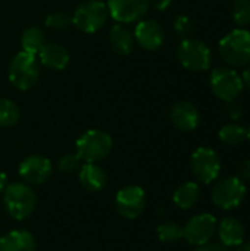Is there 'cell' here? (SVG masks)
<instances>
[{"instance_id":"cell-1","label":"cell","mask_w":250,"mask_h":251,"mask_svg":"<svg viewBox=\"0 0 250 251\" xmlns=\"http://www.w3.org/2000/svg\"><path fill=\"white\" fill-rule=\"evenodd\" d=\"M221 59L230 68H246L250 65V31L236 28L224 35L218 44Z\"/></svg>"},{"instance_id":"cell-2","label":"cell","mask_w":250,"mask_h":251,"mask_svg":"<svg viewBox=\"0 0 250 251\" xmlns=\"http://www.w3.org/2000/svg\"><path fill=\"white\" fill-rule=\"evenodd\" d=\"M3 204L13 219L22 221L32 215L37 206V197L28 184L12 182L3 191Z\"/></svg>"},{"instance_id":"cell-3","label":"cell","mask_w":250,"mask_h":251,"mask_svg":"<svg viewBox=\"0 0 250 251\" xmlns=\"http://www.w3.org/2000/svg\"><path fill=\"white\" fill-rule=\"evenodd\" d=\"M7 76L10 84L21 91L32 88L40 76V66L35 54L19 51L9 63Z\"/></svg>"},{"instance_id":"cell-4","label":"cell","mask_w":250,"mask_h":251,"mask_svg":"<svg viewBox=\"0 0 250 251\" xmlns=\"http://www.w3.org/2000/svg\"><path fill=\"white\" fill-rule=\"evenodd\" d=\"M113 146L111 135L102 129H88L77 140V154L85 163H97L108 157Z\"/></svg>"},{"instance_id":"cell-5","label":"cell","mask_w":250,"mask_h":251,"mask_svg":"<svg viewBox=\"0 0 250 251\" xmlns=\"http://www.w3.org/2000/svg\"><path fill=\"white\" fill-rule=\"evenodd\" d=\"M177 57L180 63L190 71L203 72L211 68L212 53L209 47L196 38H184L177 47Z\"/></svg>"},{"instance_id":"cell-6","label":"cell","mask_w":250,"mask_h":251,"mask_svg":"<svg viewBox=\"0 0 250 251\" xmlns=\"http://www.w3.org/2000/svg\"><path fill=\"white\" fill-rule=\"evenodd\" d=\"M242 75L230 66H218L211 72V90L225 103L234 101L243 91Z\"/></svg>"},{"instance_id":"cell-7","label":"cell","mask_w":250,"mask_h":251,"mask_svg":"<svg viewBox=\"0 0 250 251\" xmlns=\"http://www.w3.org/2000/svg\"><path fill=\"white\" fill-rule=\"evenodd\" d=\"M246 197V185L237 176H227L218 181L212 191V204L221 210H233L239 207Z\"/></svg>"},{"instance_id":"cell-8","label":"cell","mask_w":250,"mask_h":251,"mask_svg":"<svg viewBox=\"0 0 250 251\" xmlns=\"http://www.w3.org/2000/svg\"><path fill=\"white\" fill-rule=\"evenodd\" d=\"M108 6L100 0H85L72 13V24L83 32L99 31L108 19Z\"/></svg>"},{"instance_id":"cell-9","label":"cell","mask_w":250,"mask_h":251,"mask_svg":"<svg viewBox=\"0 0 250 251\" xmlns=\"http://www.w3.org/2000/svg\"><path fill=\"white\" fill-rule=\"evenodd\" d=\"M190 169L197 182L211 184L220 176L221 172L220 156L209 147H199L192 156Z\"/></svg>"},{"instance_id":"cell-10","label":"cell","mask_w":250,"mask_h":251,"mask_svg":"<svg viewBox=\"0 0 250 251\" xmlns=\"http://www.w3.org/2000/svg\"><path fill=\"white\" fill-rule=\"evenodd\" d=\"M218 221L211 213H200L193 216L183 228V238L192 246H203L212 241L217 234Z\"/></svg>"},{"instance_id":"cell-11","label":"cell","mask_w":250,"mask_h":251,"mask_svg":"<svg viewBox=\"0 0 250 251\" xmlns=\"http://www.w3.org/2000/svg\"><path fill=\"white\" fill-rule=\"evenodd\" d=\"M115 206L122 218L136 219L146 207V193L141 187L127 185L116 193Z\"/></svg>"},{"instance_id":"cell-12","label":"cell","mask_w":250,"mask_h":251,"mask_svg":"<svg viewBox=\"0 0 250 251\" xmlns=\"http://www.w3.org/2000/svg\"><path fill=\"white\" fill-rule=\"evenodd\" d=\"M109 15L119 24H133L144 18L150 0H108Z\"/></svg>"},{"instance_id":"cell-13","label":"cell","mask_w":250,"mask_h":251,"mask_svg":"<svg viewBox=\"0 0 250 251\" xmlns=\"http://www.w3.org/2000/svg\"><path fill=\"white\" fill-rule=\"evenodd\" d=\"M136 43L144 50L155 51L165 43V31L162 25L155 19H141L134 29Z\"/></svg>"},{"instance_id":"cell-14","label":"cell","mask_w":250,"mask_h":251,"mask_svg":"<svg viewBox=\"0 0 250 251\" xmlns=\"http://www.w3.org/2000/svg\"><path fill=\"white\" fill-rule=\"evenodd\" d=\"M19 175L27 184L41 185L52 175V163L44 156H38V154L28 156L19 165Z\"/></svg>"},{"instance_id":"cell-15","label":"cell","mask_w":250,"mask_h":251,"mask_svg":"<svg viewBox=\"0 0 250 251\" xmlns=\"http://www.w3.org/2000/svg\"><path fill=\"white\" fill-rule=\"evenodd\" d=\"M169 118H171L172 125L183 132L194 131L200 122V113L197 107L190 101L175 103L171 109Z\"/></svg>"},{"instance_id":"cell-16","label":"cell","mask_w":250,"mask_h":251,"mask_svg":"<svg viewBox=\"0 0 250 251\" xmlns=\"http://www.w3.org/2000/svg\"><path fill=\"white\" fill-rule=\"evenodd\" d=\"M217 234H218L220 243L224 244L225 247L231 249V247L240 246L245 241L246 229H245V225L242 221H239L237 218L227 216L218 224Z\"/></svg>"},{"instance_id":"cell-17","label":"cell","mask_w":250,"mask_h":251,"mask_svg":"<svg viewBox=\"0 0 250 251\" xmlns=\"http://www.w3.org/2000/svg\"><path fill=\"white\" fill-rule=\"evenodd\" d=\"M37 54L38 60L53 71H62L69 63L68 50L57 43H46Z\"/></svg>"},{"instance_id":"cell-18","label":"cell","mask_w":250,"mask_h":251,"mask_svg":"<svg viewBox=\"0 0 250 251\" xmlns=\"http://www.w3.org/2000/svg\"><path fill=\"white\" fill-rule=\"evenodd\" d=\"M78 181L83 188L91 193H97L105 188L108 182L106 172L97 163H85L78 171Z\"/></svg>"},{"instance_id":"cell-19","label":"cell","mask_w":250,"mask_h":251,"mask_svg":"<svg viewBox=\"0 0 250 251\" xmlns=\"http://www.w3.org/2000/svg\"><path fill=\"white\" fill-rule=\"evenodd\" d=\"M35 238L28 231H10L0 238V251H35Z\"/></svg>"},{"instance_id":"cell-20","label":"cell","mask_w":250,"mask_h":251,"mask_svg":"<svg viewBox=\"0 0 250 251\" xmlns=\"http://www.w3.org/2000/svg\"><path fill=\"white\" fill-rule=\"evenodd\" d=\"M109 44L115 53L125 56L133 51L136 38L134 34L127 26L121 24H115L109 31Z\"/></svg>"},{"instance_id":"cell-21","label":"cell","mask_w":250,"mask_h":251,"mask_svg":"<svg viewBox=\"0 0 250 251\" xmlns=\"http://www.w3.org/2000/svg\"><path fill=\"white\" fill-rule=\"evenodd\" d=\"M200 199V188L196 182H184L181 184L172 196V200L175 206H178L183 210H189L197 204Z\"/></svg>"},{"instance_id":"cell-22","label":"cell","mask_w":250,"mask_h":251,"mask_svg":"<svg viewBox=\"0 0 250 251\" xmlns=\"http://www.w3.org/2000/svg\"><path fill=\"white\" fill-rule=\"evenodd\" d=\"M46 44V35L41 28L38 26H29L22 32L21 37V47L22 51H27L29 54H35L41 50V47Z\"/></svg>"},{"instance_id":"cell-23","label":"cell","mask_w":250,"mask_h":251,"mask_svg":"<svg viewBox=\"0 0 250 251\" xmlns=\"http://www.w3.org/2000/svg\"><path fill=\"white\" fill-rule=\"evenodd\" d=\"M220 140L225 144V146H239L242 144L245 140H246V128H243L240 124L237 122H231V124H227L224 125L220 132Z\"/></svg>"},{"instance_id":"cell-24","label":"cell","mask_w":250,"mask_h":251,"mask_svg":"<svg viewBox=\"0 0 250 251\" xmlns=\"http://www.w3.org/2000/svg\"><path fill=\"white\" fill-rule=\"evenodd\" d=\"M19 109L9 99H0V128L13 126L19 121Z\"/></svg>"},{"instance_id":"cell-25","label":"cell","mask_w":250,"mask_h":251,"mask_svg":"<svg viewBox=\"0 0 250 251\" xmlns=\"http://www.w3.org/2000/svg\"><path fill=\"white\" fill-rule=\"evenodd\" d=\"M158 237L167 244L177 243L183 238V226L177 222H164L158 226Z\"/></svg>"},{"instance_id":"cell-26","label":"cell","mask_w":250,"mask_h":251,"mask_svg":"<svg viewBox=\"0 0 250 251\" xmlns=\"http://www.w3.org/2000/svg\"><path fill=\"white\" fill-rule=\"evenodd\" d=\"M231 16L239 28L250 25V0H234L231 6Z\"/></svg>"},{"instance_id":"cell-27","label":"cell","mask_w":250,"mask_h":251,"mask_svg":"<svg viewBox=\"0 0 250 251\" xmlns=\"http://www.w3.org/2000/svg\"><path fill=\"white\" fill-rule=\"evenodd\" d=\"M72 24V16L66 12H53L46 16V25L55 31H63Z\"/></svg>"},{"instance_id":"cell-28","label":"cell","mask_w":250,"mask_h":251,"mask_svg":"<svg viewBox=\"0 0 250 251\" xmlns=\"http://www.w3.org/2000/svg\"><path fill=\"white\" fill-rule=\"evenodd\" d=\"M81 157L77 153H68L63 154L59 162H57V168L62 174H74L77 171H80L81 168Z\"/></svg>"},{"instance_id":"cell-29","label":"cell","mask_w":250,"mask_h":251,"mask_svg":"<svg viewBox=\"0 0 250 251\" xmlns=\"http://www.w3.org/2000/svg\"><path fill=\"white\" fill-rule=\"evenodd\" d=\"M174 29L178 34V37H181V40H184V38H190L193 35L194 25H193V21L189 16L180 15L174 21Z\"/></svg>"},{"instance_id":"cell-30","label":"cell","mask_w":250,"mask_h":251,"mask_svg":"<svg viewBox=\"0 0 250 251\" xmlns=\"http://www.w3.org/2000/svg\"><path fill=\"white\" fill-rule=\"evenodd\" d=\"M225 112H227V115H228L233 121H239V119L242 118V115H243V109H242V106H240L239 103H236V100L227 103Z\"/></svg>"},{"instance_id":"cell-31","label":"cell","mask_w":250,"mask_h":251,"mask_svg":"<svg viewBox=\"0 0 250 251\" xmlns=\"http://www.w3.org/2000/svg\"><path fill=\"white\" fill-rule=\"evenodd\" d=\"M237 178L243 182H249L250 181V159L243 160L239 165V171H237Z\"/></svg>"},{"instance_id":"cell-32","label":"cell","mask_w":250,"mask_h":251,"mask_svg":"<svg viewBox=\"0 0 250 251\" xmlns=\"http://www.w3.org/2000/svg\"><path fill=\"white\" fill-rule=\"evenodd\" d=\"M194 251H230V249L225 247L221 243H211L209 241V243H206L203 246H199Z\"/></svg>"},{"instance_id":"cell-33","label":"cell","mask_w":250,"mask_h":251,"mask_svg":"<svg viewBox=\"0 0 250 251\" xmlns=\"http://www.w3.org/2000/svg\"><path fill=\"white\" fill-rule=\"evenodd\" d=\"M171 1H172V0H150V3L153 4V7L158 9V10H165V9H168V7L171 6Z\"/></svg>"},{"instance_id":"cell-34","label":"cell","mask_w":250,"mask_h":251,"mask_svg":"<svg viewBox=\"0 0 250 251\" xmlns=\"http://www.w3.org/2000/svg\"><path fill=\"white\" fill-rule=\"evenodd\" d=\"M242 79H243V85H246V87L250 90V65H248V66H246V69L243 71Z\"/></svg>"},{"instance_id":"cell-35","label":"cell","mask_w":250,"mask_h":251,"mask_svg":"<svg viewBox=\"0 0 250 251\" xmlns=\"http://www.w3.org/2000/svg\"><path fill=\"white\" fill-rule=\"evenodd\" d=\"M6 187H7V176H6V174L0 172V194L4 191Z\"/></svg>"},{"instance_id":"cell-36","label":"cell","mask_w":250,"mask_h":251,"mask_svg":"<svg viewBox=\"0 0 250 251\" xmlns=\"http://www.w3.org/2000/svg\"><path fill=\"white\" fill-rule=\"evenodd\" d=\"M236 251H250V241L249 243H242L240 246H237Z\"/></svg>"},{"instance_id":"cell-37","label":"cell","mask_w":250,"mask_h":251,"mask_svg":"<svg viewBox=\"0 0 250 251\" xmlns=\"http://www.w3.org/2000/svg\"><path fill=\"white\" fill-rule=\"evenodd\" d=\"M246 138H248V140L250 141V126L248 128V129H246Z\"/></svg>"}]
</instances>
